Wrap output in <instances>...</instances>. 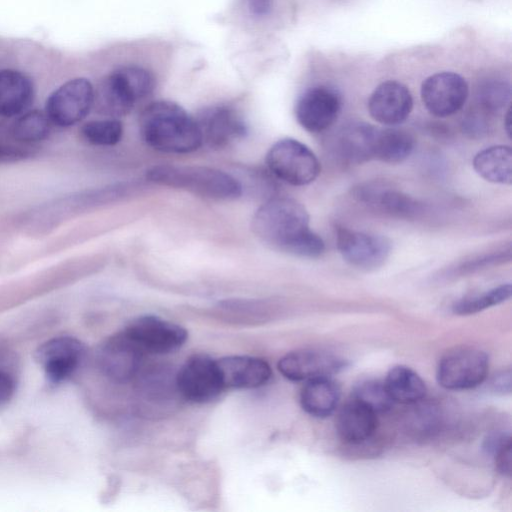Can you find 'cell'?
I'll use <instances>...</instances> for the list:
<instances>
[{
	"label": "cell",
	"mask_w": 512,
	"mask_h": 512,
	"mask_svg": "<svg viewBox=\"0 0 512 512\" xmlns=\"http://www.w3.org/2000/svg\"><path fill=\"white\" fill-rule=\"evenodd\" d=\"M216 363L224 388H256L269 381L272 375L269 364L260 358L227 356Z\"/></svg>",
	"instance_id": "cell-19"
},
{
	"label": "cell",
	"mask_w": 512,
	"mask_h": 512,
	"mask_svg": "<svg viewBox=\"0 0 512 512\" xmlns=\"http://www.w3.org/2000/svg\"><path fill=\"white\" fill-rule=\"evenodd\" d=\"M144 351L123 330L108 338L98 352L102 371L111 379L125 382L139 371Z\"/></svg>",
	"instance_id": "cell-14"
},
{
	"label": "cell",
	"mask_w": 512,
	"mask_h": 512,
	"mask_svg": "<svg viewBox=\"0 0 512 512\" xmlns=\"http://www.w3.org/2000/svg\"><path fill=\"white\" fill-rule=\"evenodd\" d=\"M341 110V98L332 88L316 86L306 90L295 106L298 123L311 133L327 130Z\"/></svg>",
	"instance_id": "cell-12"
},
{
	"label": "cell",
	"mask_w": 512,
	"mask_h": 512,
	"mask_svg": "<svg viewBox=\"0 0 512 512\" xmlns=\"http://www.w3.org/2000/svg\"><path fill=\"white\" fill-rule=\"evenodd\" d=\"M177 391L187 400L204 403L224 389L216 360L197 354L184 363L175 377Z\"/></svg>",
	"instance_id": "cell-8"
},
{
	"label": "cell",
	"mask_w": 512,
	"mask_h": 512,
	"mask_svg": "<svg viewBox=\"0 0 512 512\" xmlns=\"http://www.w3.org/2000/svg\"><path fill=\"white\" fill-rule=\"evenodd\" d=\"M489 359L477 348L463 347L447 352L439 361L436 377L448 390H468L479 386L487 377Z\"/></svg>",
	"instance_id": "cell-6"
},
{
	"label": "cell",
	"mask_w": 512,
	"mask_h": 512,
	"mask_svg": "<svg viewBox=\"0 0 512 512\" xmlns=\"http://www.w3.org/2000/svg\"><path fill=\"white\" fill-rule=\"evenodd\" d=\"M377 414L366 405L352 399L340 410L336 428L347 444L359 445L368 441L377 428Z\"/></svg>",
	"instance_id": "cell-20"
},
{
	"label": "cell",
	"mask_w": 512,
	"mask_h": 512,
	"mask_svg": "<svg viewBox=\"0 0 512 512\" xmlns=\"http://www.w3.org/2000/svg\"><path fill=\"white\" fill-rule=\"evenodd\" d=\"M51 124L45 112L28 111L16 119L11 128V135L21 143L38 142L48 137Z\"/></svg>",
	"instance_id": "cell-27"
},
{
	"label": "cell",
	"mask_w": 512,
	"mask_h": 512,
	"mask_svg": "<svg viewBox=\"0 0 512 512\" xmlns=\"http://www.w3.org/2000/svg\"><path fill=\"white\" fill-rule=\"evenodd\" d=\"M465 79L453 72H440L428 77L421 87V98L434 116L448 117L458 112L468 97Z\"/></svg>",
	"instance_id": "cell-11"
},
{
	"label": "cell",
	"mask_w": 512,
	"mask_h": 512,
	"mask_svg": "<svg viewBox=\"0 0 512 512\" xmlns=\"http://www.w3.org/2000/svg\"><path fill=\"white\" fill-rule=\"evenodd\" d=\"M505 130L509 137H511V112L508 110L504 121Z\"/></svg>",
	"instance_id": "cell-37"
},
{
	"label": "cell",
	"mask_w": 512,
	"mask_h": 512,
	"mask_svg": "<svg viewBox=\"0 0 512 512\" xmlns=\"http://www.w3.org/2000/svg\"><path fill=\"white\" fill-rule=\"evenodd\" d=\"M14 392V381L5 372L0 371V405L7 402Z\"/></svg>",
	"instance_id": "cell-36"
},
{
	"label": "cell",
	"mask_w": 512,
	"mask_h": 512,
	"mask_svg": "<svg viewBox=\"0 0 512 512\" xmlns=\"http://www.w3.org/2000/svg\"><path fill=\"white\" fill-rule=\"evenodd\" d=\"M152 74L139 66H124L106 76L94 90L97 110L111 117L128 114L154 89Z\"/></svg>",
	"instance_id": "cell-4"
},
{
	"label": "cell",
	"mask_w": 512,
	"mask_h": 512,
	"mask_svg": "<svg viewBox=\"0 0 512 512\" xmlns=\"http://www.w3.org/2000/svg\"><path fill=\"white\" fill-rule=\"evenodd\" d=\"M511 284H502L484 293L467 296L453 304L452 310L458 315H471L498 305L510 298Z\"/></svg>",
	"instance_id": "cell-28"
},
{
	"label": "cell",
	"mask_w": 512,
	"mask_h": 512,
	"mask_svg": "<svg viewBox=\"0 0 512 512\" xmlns=\"http://www.w3.org/2000/svg\"><path fill=\"white\" fill-rule=\"evenodd\" d=\"M377 128L367 123H351L339 133L337 149L349 163L360 164L373 159Z\"/></svg>",
	"instance_id": "cell-22"
},
{
	"label": "cell",
	"mask_w": 512,
	"mask_h": 512,
	"mask_svg": "<svg viewBox=\"0 0 512 512\" xmlns=\"http://www.w3.org/2000/svg\"><path fill=\"white\" fill-rule=\"evenodd\" d=\"M195 119L202 142L213 148L225 147L247 133V125L242 116L229 106L206 108Z\"/></svg>",
	"instance_id": "cell-16"
},
{
	"label": "cell",
	"mask_w": 512,
	"mask_h": 512,
	"mask_svg": "<svg viewBox=\"0 0 512 512\" xmlns=\"http://www.w3.org/2000/svg\"><path fill=\"white\" fill-rule=\"evenodd\" d=\"M81 135L92 145L113 146L122 138L123 126L116 119L93 120L81 127Z\"/></svg>",
	"instance_id": "cell-30"
},
{
	"label": "cell",
	"mask_w": 512,
	"mask_h": 512,
	"mask_svg": "<svg viewBox=\"0 0 512 512\" xmlns=\"http://www.w3.org/2000/svg\"><path fill=\"white\" fill-rule=\"evenodd\" d=\"M509 99L510 87L503 81H487L478 91L479 104L488 112H495L502 109Z\"/></svg>",
	"instance_id": "cell-31"
},
{
	"label": "cell",
	"mask_w": 512,
	"mask_h": 512,
	"mask_svg": "<svg viewBox=\"0 0 512 512\" xmlns=\"http://www.w3.org/2000/svg\"><path fill=\"white\" fill-rule=\"evenodd\" d=\"M474 170L486 181L496 184L512 182V150L495 145L478 152L473 159Z\"/></svg>",
	"instance_id": "cell-24"
},
{
	"label": "cell",
	"mask_w": 512,
	"mask_h": 512,
	"mask_svg": "<svg viewBox=\"0 0 512 512\" xmlns=\"http://www.w3.org/2000/svg\"><path fill=\"white\" fill-rule=\"evenodd\" d=\"M94 105V88L85 78L71 79L46 100L45 113L52 124L70 127L82 121Z\"/></svg>",
	"instance_id": "cell-7"
},
{
	"label": "cell",
	"mask_w": 512,
	"mask_h": 512,
	"mask_svg": "<svg viewBox=\"0 0 512 512\" xmlns=\"http://www.w3.org/2000/svg\"><path fill=\"white\" fill-rule=\"evenodd\" d=\"M511 370H503L497 373L490 382L493 392L501 395L511 393Z\"/></svg>",
	"instance_id": "cell-33"
},
{
	"label": "cell",
	"mask_w": 512,
	"mask_h": 512,
	"mask_svg": "<svg viewBox=\"0 0 512 512\" xmlns=\"http://www.w3.org/2000/svg\"><path fill=\"white\" fill-rule=\"evenodd\" d=\"M252 230L270 247L295 256L316 258L325 249L322 238L310 229L305 207L289 197H274L260 206Z\"/></svg>",
	"instance_id": "cell-1"
},
{
	"label": "cell",
	"mask_w": 512,
	"mask_h": 512,
	"mask_svg": "<svg viewBox=\"0 0 512 512\" xmlns=\"http://www.w3.org/2000/svg\"><path fill=\"white\" fill-rule=\"evenodd\" d=\"M352 399L366 405L376 414L387 412L394 403L384 382L375 379L363 380L356 384Z\"/></svg>",
	"instance_id": "cell-29"
},
{
	"label": "cell",
	"mask_w": 512,
	"mask_h": 512,
	"mask_svg": "<svg viewBox=\"0 0 512 512\" xmlns=\"http://www.w3.org/2000/svg\"><path fill=\"white\" fill-rule=\"evenodd\" d=\"M124 331L144 353L173 352L187 339V331L183 327L154 315L137 317Z\"/></svg>",
	"instance_id": "cell-9"
},
{
	"label": "cell",
	"mask_w": 512,
	"mask_h": 512,
	"mask_svg": "<svg viewBox=\"0 0 512 512\" xmlns=\"http://www.w3.org/2000/svg\"><path fill=\"white\" fill-rule=\"evenodd\" d=\"M387 392L393 402L414 404L426 395V385L412 369L398 365L392 367L384 381Z\"/></svg>",
	"instance_id": "cell-25"
},
{
	"label": "cell",
	"mask_w": 512,
	"mask_h": 512,
	"mask_svg": "<svg viewBox=\"0 0 512 512\" xmlns=\"http://www.w3.org/2000/svg\"><path fill=\"white\" fill-rule=\"evenodd\" d=\"M497 469L506 477L511 476V439L504 442L491 456Z\"/></svg>",
	"instance_id": "cell-32"
},
{
	"label": "cell",
	"mask_w": 512,
	"mask_h": 512,
	"mask_svg": "<svg viewBox=\"0 0 512 512\" xmlns=\"http://www.w3.org/2000/svg\"><path fill=\"white\" fill-rule=\"evenodd\" d=\"M340 399V388L331 377L306 382L301 390L300 403L305 412L317 418L331 415Z\"/></svg>",
	"instance_id": "cell-23"
},
{
	"label": "cell",
	"mask_w": 512,
	"mask_h": 512,
	"mask_svg": "<svg viewBox=\"0 0 512 512\" xmlns=\"http://www.w3.org/2000/svg\"><path fill=\"white\" fill-rule=\"evenodd\" d=\"M140 132L149 146L167 153H189L203 144L196 119L171 101L149 104L140 116Z\"/></svg>",
	"instance_id": "cell-2"
},
{
	"label": "cell",
	"mask_w": 512,
	"mask_h": 512,
	"mask_svg": "<svg viewBox=\"0 0 512 512\" xmlns=\"http://www.w3.org/2000/svg\"><path fill=\"white\" fill-rule=\"evenodd\" d=\"M354 197L382 213L410 219L421 212V205L409 195L382 183L369 182L355 187Z\"/></svg>",
	"instance_id": "cell-18"
},
{
	"label": "cell",
	"mask_w": 512,
	"mask_h": 512,
	"mask_svg": "<svg viewBox=\"0 0 512 512\" xmlns=\"http://www.w3.org/2000/svg\"><path fill=\"white\" fill-rule=\"evenodd\" d=\"M413 108V98L403 84L386 81L371 94L368 110L371 117L386 126H395L404 122Z\"/></svg>",
	"instance_id": "cell-17"
},
{
	"label": "cell",
	"mask_w": 512,
	"mask_h": 512,
	"mask_svg": "<svg viewBox=\"0 0 512 512\" xmlns=\"http://www.w3.org/2000/svg\"><path fill=\"white\" fill-rule=\"evenodd\" d=\"M30 154L31 152L28 149L0 143V162L22 160Z\"/></svg>",
	"instance_id": "cell-34"
},
{
	"label": "cell",
	"mask_w": 512,
	"mask_h": 512,
	"mask_svg": "<svg viewBox=\"0 0 512 512\" xmlns=\"http://www.w3.org/2000/svg\"><path fill=\"white\" fill-rule=\"evenodd\" d=\"M34 98V86L24 73L13 69L0 70V116L13 117L24 113Z\"/></svg>",
	"instance_id": "cell-21"
},
{
	"label": "cell",
	"mask_w": 512,
	"mask_h": 512,
	"mask_svg": "<svg viewBox=\"0 0 512 512\" xmlns=\"http://www.w3.org/2000/svg\"><path fill=\"white\" fill-rule=\"evenodd\" d=\"M347 366L346 360L324 351L302 349L283 356L278 363L281 374L292 381L332 377Z\"/></svg>",
	"instance_id": "cell-13"
},
{
	"label": "cell",
	"mask_w": 512,
	"mask_h": 512,
	"mask_svg": "<svg viewBox=\"0 0 512 512\" xmlns=\"http://www.w3.org/2000/svg\"><path fill=\"white\" fill-rule=\"evenodd\" d=\"M414 149V139L398 128L378 129L374 138L373 159L397 164L407 159Z\"/></svg>",
	"instance_id": "cell-26"
},
{
	"label": "cell",
	"mask_w": 512,
	"mask_h": 512,
	"mask_svg": "<svg viewBox=\"0 0 512 512\" xmlns=\"http://www.w3.org/2000/svg\"><path fill=\"white\" fill-rule=\"evenodd\" d=\"M336 243L346 262L365 270L382 266L391 252V242L386 237L345 227L337 229Z\"/></svg>",
	"instance_id": "cell-10"
},
{
	"label": "cell",
	"mask_w": 512,
	"mask_h": 512,
	"mask_svg": "<svg viewBox=\"0 0 512 512\" xmlns=\"http://www.w3.org/2000/svg\"><path fill=\"white\" fill-rule=\"evenodd\" d=\"M246 3L250 13L257 17L268 15L273 7V0H246Z\"/></svg>",
	"instance_id": "cell-35"
},
{
	"label": "cell",
	"mask_w": 512,
	"mask_h": 512,
	"mask_svg": "<svg viewBox=\"0 0 512 512\" xmlns=\"http://www.w3.org/2000/svg\"><path fill=\"white\" fill-rule=\"evenodd\" d=\"M146 177L158 185L214 200H234L242 194V186L234 177L205 166L161 164L150 168Z\"/></svg>",
	"instance_id": "cell-3"
},
{
	"label": "cell",
	"mask_w": 512,
	"mask_h": 512,
	"mask_svg": "<svg viewBox=\"0 0 512 512\" xmlns=\"http://www.w3.org/2000/svg\"><path fill=\"white\" fill-rule=\"evenodd\" d=\"M266 163L277 178L293 186L312 183L321 170L316 155L292 138L277 141L268 151Z\"/></svg>",
	"instance_id": "cell-5"
},
{
	"label": "cell",
	"mask_w": 512,
	"mask_h": 512,
	"mask_svg": "<svg viewBox=\"0 0 512 512\" xmlns=\"http://www.w3.org/2000/svg\"><path fill=\"white\" fill-rule=\"evenodd\" d=\"M84 354L82 343L70 336L52 338L35 351V359L43 367L51 383L67 379L77 369Z\"/></svg>",
	"instance_id": "cell-15"
}]
</instances>
